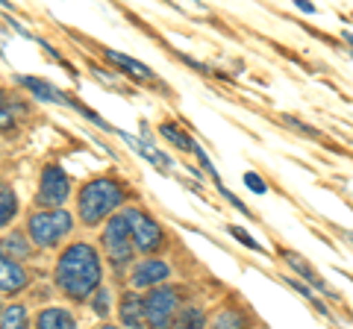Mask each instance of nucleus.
<instances>
[{
	"instance_id": "f257e3e1",
	"label": "nucleus",
	"mask_w": 353,
	"mask_h": 329,
	"mask_svg": "<svg viewBox=\"0 0 353 329\" xmlns=\"http://www.w3.org/2000/svg\"><path fill=\"white\" fill-rule=\"evenodd\" d=\"M53 279H57L59 291L68 294L71 300L77 303L92 300V294L101 288V279H103V265H101L97 250L92 244H85V241H77V244L65 247L59 253Z\"/></svg>"
},
{
	"instance_id": "f03ea898",
	"label": "nucleus",
	"mask_w": 353,
	"mask_h": 329,
	"mask_svg": "<svg viewBox=\"0 0 353 329\" xmlns=\"http://www.w3.org/2000/svg\"><path fill=\"white\" fill-rule=\"evenodd\" d=\"M127 189L112 177H97L83 185L80 197H77V212L85 226H97L112 215L118 206H124Z\"/></svg>"
},
{
	"instance_id": "7ed1b4c3",
	"label": "nucleus",
	"mask_w": 353,
	"mask_h": 329,
	"mask_svg": "<svg viewBox=\"0 0 353 329\" xmlns=\"http://www.w3.org/2000/svg\"><path fill=\"white\" fill-rule=\"evenodd\" d=\"M71 229H74V217L65 209H41L36 215H30V221H27L30 241L41 250L59 247L71 235Z\"/></svg>"
},
{
	"instance_id": "20e7f679",
	"label": "nucleus",
	"mask_w": 353,
	"mask_h": 329,
	"mask_svg": "<svg viewBox=\"0 0 353 329\" xmlns=\"http://www.w3.org/2000/svg\"><path fill=\"white\" fill-rule=\"evenodd\" d=\"M180 312V288L176 285H157L141 297V315L148 329H171Z\"/></svg>"
},
{
	"instance_id": "39448f33",
	"label": "nucleus",
	"mask_w": 353,
	"mask_h": 329,
	"mask_svg": "<svg viewBox=\"0 0 353 329\" xmlns=\"http://www.w3.org/2000/svg\"><path fill=\"white\" fill-rule=\"evenodd\" d=\"M121 215H124V221H127L132 250H139V253H145V256H153L165 247V229L153 221L145 209L130 206V209H124Z\"/></svg>"
},
{
	"instance_id": "423d86ee",
	"label": "nucleus",
	"mask_w": 353,
	"mask_h": 329,
	"mask_svg": "<svg viewBox=\"0 0 353 329\" xmlns=\"http://www.w3.org/2000/svg\"><path fill=\"white\" fill-rule=\"evenodd\" d=\"M101 244L106 250V256H109V265H112L115 270H124L130 268V262H132V241H130V229H127V221H124V215H112L109 217V224L103 229V235H101Z\"/></svg>"
},
{
	"instance_id": "0eeeda50",
	"label": "nucleus",
	"mask_w": 353,
	"mask_h": 329,
	"mask_svg": "<svg viewBox=\"0 0 353 329\" xmlns=\"http://www.w3.org/2000/svg\"><path fill=\"white\" fill-rule=\"evenodd\" d=\"M68 197H71V177L59 164H48V168L41 171L36 206H41V209H62V203L68 200Z\"/></svg>"
},
{
	"instance_id": "6e6552de",
	"label": "nucleus",
	"mask_w": 353,
	"mask_h": 329,
	"mask_svg": "<svg viewBox=\"0 0 353 329\" xmlns=\"http://www.w3.org/2000/svg\"><path fill=\"white\" fill-rule=\"evenodd\" d=\"M171 277V265L165 259H157V256H148L132 265L130 270V291H150L162 285L165 279Z\"/></svg>"
},
{
	"instance_id": "1a4fd4ad",
	"label": "nucleus",
	"mask_w": 353,
	"mask_h": 329,
	"mask_svg": "<svg viewBox=\"0 0 353 329\" xmlns=\"http://www.w3.org/2000/svg\"><path fill=\"white\" fill-rule=\"evenodd\" d=\"M283 259L285 262H289V268L297 273V277L294 279H301V282H306L309 285V288H312L315 294L318 291H321L324 294V297H330V300H341V294L339 291H333V288H330V285H327V279L324 277H318V273H315V268L312 265H309V262L303 259V256H297V253H292V250H283Z\"/></svg>"
},
{
	"instance_id": "9d476101",
	"label": "nucleus",
	"mask_w": 353,
	"mask_h": 329,
	"mask_svg": "<svg viewBox=\"0 0 353 329\" xmlns=\"http://www.w3.org/2000/svg\"><path fill=\"white\" fill-rule=\"evenodd\" d=\"M27 270L18 265L15 259H9L6 253H0V291L3 294H18V291H24L27 288Z\"/></svg>"
},
{
	"instance_id": "9b49d317",
	"label": "nucleus",
	"mask_w": 353,
	"mask_h": 329,
	"mask_svg": "<svg viewBox=\"0 0 353 329\" xmlns=\"http://www.w3.org/2000/svg\"><path fill=\"white\" fill-rule=\"evenodd\" d=\"M115 133H118L121 138H124V141H127V145H130L132 150H136V153H139V156H141V159H148L150 164H157V168H159L162 173H168V171L174 168V162H171V156H168V153H162L159 147H153V145H150V141H141V138H136V136H130V133H124V129H115Z\"/></svg>"
},
{
	"instance_id": "f8f14e48",
	"label": "nucleus",
	"mask_w": 353,
	"mask_h": 329,
	"mask_svg": "<svg viewBox=\"0 0 353 329\" xmlns=\"http://www.w3.org/2000/svg\"><path fill=\"white\" fill-rule=\"evenodd\" d=\"M18 83L24 85V89H27L30 94H36L39 100H48V103H62V106H71V94L59 92L57 85H50L48 80H36V76H24V74H21V76H18Z\"/></svg>"
},
{
	"instance_id": "ddd939ff",
	"label": "nucleus",
	"mask_w": 353,
	"mask_h": 329,
	"mask_svg": "<svg viewBox=\"0 0 353 329\" xmlns=\"http://www.w3.org/2000/svg\"><path fill=\"white\" fill-rule=\"evenodd\" d=\"M118 315H121V323H124V329H148L145 315H141V297L136 291H124V294H121Z\"/></svg>"
},
{
	"instance_id": "4468645a",
	"label": "nucleus",
	"mask_w": 353,
	"mask_h": 329,
	"mask_svg": "<svg viewBox=\"0 0 353 329\" xmlns=\"http://www.w3.org/2000/svg\"><path fill=\"white\" fill-rule=\"evenodd\" d=\"M103 59L112 62V65H118L121 71H127L132 80H141V83L153 80V71L148 68L145 62H139V59H132V56H124V53H118V50H103Z\"/></svg>"
},
{
	"instance_id": "2eb2a0df",
	"label": "nucleus",
	"mask_w": 353,
	"mask_h": 329,
	"mask_svg": "<svg viewBox=\"0 0 353 329\" xmlns=\"http://www.w3.org/2000/svg\"><path fill=\"white\" fill-rule=\"evenodd\" d=\"M36 329H77V321L68 309H59V306H50L44 309L36 321Z\"/></svg>"
},
{
	"instance_id": "dca6fc26",
	"label": "nucleus",
	"mask_w": 353,
	"mask_h": 329,
	"mask_svg": "<svg viewBox=\"0 0 353 329\" xmlns=\"http://www.w3.org/2000/svg\"><path fill=\"white\" fill-rule=\"evenodd\" d=\"M206 312L201 306H180V312L174 317V326L171 329H206Z\"/></svg>"
},
{
	"instance_id": "f3484780",
	"label": "nucleus",
	"mask_w": 353,
	"mask_h": 329,
	"mask_svg": "<svg viewBox=\"0 0 353 329\" xmlns=\"http://www.w3.org/2000/svg\"><path fill=\"white\" fill-rule=\"evenodd\" d=\"M248 317L241 309H233V306H221L218 315L212 317V323H209L206 329H245Z\"/></svg>"
},
{
	"instance_id": "a211bd4d",
	"label": "nucleus",
	"mask_w": 353,
	"mask_h": 329,
	"mask_svg": "<svg viewBox=\"0 0 353 329\" xmlns=\"http://www.w3.org/2000/svg\"><path fill=\"white\" fill-rule=\"evenodd\" d=\"M159 133H162V138H168L171 145H176V150H183V153H192V150H194V138L185 133L183 127H176V124H162Z\"/></svg>"
},
{
	"instance_id": "6ab92c4d",
	"label": "nucleus",
	"mask_w": 353,
	"mask_h": 329,
	"mask_svg": "<svg viewBox=\"0 0 353 329\" xmlns=\"http://www.w3.org/2000/svg\"><path fill=\"white\" fill-rule=\"evenodd\" d=\"M285 285H289V288H292V291H297V294H301V297H306V300H309V303H312V306H315V309H318V312H321L324 317H330V321H333V312H330V309H327V306H324V300H318V294H315L312 288H309V285H306V282H301V279H294V277H289V279H285Z\"/></svg>"
},
{
	"instance_id": "aec40b11",
	"label": "nucleus",
	"mask_w": 353,
	"mask_h": 329,
	"mask_svg": "<svg viewBox=\"0 0 353 329\" xmlns=\"http://www.w3.org/2000/svg\"><path fill=\"white\" fill-rule=\"evenodd\" d=\"M0 329H30L27 326V309L21 303L3 309V321H0Z\"/></svg>"
},
{
	"instance_id": "412c9836",
	"label": "nucleus",
	"mask_w": 353,
	"mask_h": 329,
	"mask_svg": "<svg viewBox=\"0 0 353 329\" xmlns=\"http://www.w3.org/2000/svg\"><path fill=\"white\" fill-rule=\"evenodd\" d=\"M0 253H6L9 259H24L27 253H30V247H27V241H24V235H18V233H12V235H6L3 238V247H0Z\"/></svg>"
},
{
	"instance_id": "4be33fe9",
	"label": "nucleus",
	"mask_w": 353,
	"mask_h": 329,
	"mask_svg": "<svg viewBox=\"0 0 353 329\" xmlns=\"http://www.w3.org/2000/svg\"><path fill=\"white\" fill-rule=\"evenodd\" d=\"M15 212H18V197L6 189L3 194H0V226H6L9 221H12Z\"/></svg>"
},
{
	"instance_id": "5701e85b",
	"label": "nucleus",
	"mask_w": 353,
	"mask_h": 329,
	"mask_svg": "<svg viewBox=\"0 0 353 329\" xmlns=\"http://www.w3.org/2000/svg\"><path fill=\"white\" fill-rule=\"evenodd\" d=\"M227 233L233 235V238L239 241V244H245L248 250H253V253H265V247H262L259 241L248 233V229H241V226H236V224H230V226H227Z\"/></svg>"
},
{
	"instance_id": "b1692460",
	"label": "nucleus",
	"mask_w": 353,
	"mask_h": 329,
	"mask_svg": "<svg viewBox=\"0 0 353 329\" xmlns=\"http://www.w3.org/2000/svg\"><path fill=\"white\" fill-rule=\"evenodd\" d=\"M283 124L289 127V129H294V133H301V136H306V138H321V133H318L315 127H309V124H303L301 118H294V115H283Z\"/></svg>"
},
{
	"instance_id": "393cba45",
	"label": "nucleus",
	"mask_w": 353,
	"mask_h": 329,
	"mask_svg": "<svg viewBox=\"0 0 353 329\" xmlns=\"http://www.w3.org/2000/svg\"><path fill=\"white\" fill-rule=\"evenodd\" d=\"M109 303H112V291L101 285V288L92 294V309H94V315H101V317H103V315L109 312Z\"/></svg>"
},
{
	"instance_id": "a878e982",
	"label": "nucleus",
	"mask_w": 353,
	"mask_h": 329,
	"mask_svg": "<svg viewBox=\"0 0 353 329\" xmlns=\"http://www.w3.org/2000/svg\"><path fill=\"white\" fill-rule=\"evenodd\" d=\"M218 194H221V197H224V200H227L230 206H233V209H236V212H241V215H248V217H253V212L248 209V206H245V203H241V200H239V197H236L233 191H230V189H227V185H218Z\"/></svg>"
},
{
	"instance_id": "bb28decb",
	"label": "nucleus",
	"mask_w": 353,
	"mask_h": 329,
	"mask_svg": "<svg viewBox=\"0 0 353 329\" xmlns=\"http://www.w3.org/2000/svg\"><path fill=\"white\" fill-rule=\"evenodd\" d=\"M12 124H15V112H12V106H9L6 94L0 92V127H3V129H9Z\"/></svg>"
},
{
	"instance_id": "cd10ccee",
	"label": "nucleus",
	"mask_w": 353,
	"mask_h": 329,
	"mask_svg": "<svg viewBox=\"0 0 353 329\" xmlns=\"http://www.w3.org/2000/svg\"><path fill=\"white\" fill-rule=\"evenodd\" d=\"M241 180H245V185H248V189H250L253 194H265V191H268V185H265V180L259 177L256 171H248Z\"/></svg>"
},
{
	"instance_id": "c85d7f7f",
	"label": "nucleus",
	"mask_w": 353,
	"mask_h": 329,
	"mask_svg": "<svg viewBox=\"0 0 353 329\" xmlns=\"http://www.w3.org/2000/svg\"><path fill=\"white\" fill-rule=\"evenodd\" d=\"M294 6L301 9V12H306V15H315V12H318V9H315L312 3H309V0H294Z\"/></svg>"
},
{
	"instance_id": "c756f323",
	"label": "nucleus",
	"mask_w": 353,
	"mask_h": 329,
	"mask_svg": "<svg viewBox=\"0 0 353 329\" xmlns=\"http://www.w3.org/2000/svg\"><path fill=\"white\" fill-rule=\"evenodd\" d=\"M341 39H345L347 45H350V50H353V32H350V30H345V32H341Z\"/></svg>"
},
{
	"instance_id": "7c9ffc66",
	"label": "nucleus",
	"mask_w": 353,
	"mask_h": 329,
	"mask_svg": "<svg viewBox=\"0 0 353 329\" xmlns=\"http://www.w3.org/2000/svg\"><path fill=\"white\" fill-rule=\"evenodd\" d=\"M341 238H345L347 244H353V233H350V229H341Z\"/></svg>"
},
{
	"instance_id": "2f4dec72",
	"label": "nucleus",
	"mask_w": 353,
	"mask_h": 329,
	"mask_svg": "<svg viewBox=\"0 0 353 329\" xmlns=\"http://www.w3.org/2000/svg\"><path fill=\"white\" fill-rule=\"evenodd\" d=\"M97 329H118V326H109V323H103V326H97Z\"/></svg>"
},
{
	"instance_id": "473e14b6",
	"label": "nucleus",
	"mask_w": 353,
	"mask_h": 329,
	"mask_svg": "<svg viewBox=\"0 0 353 329\" xmlns=\"http://www.w3.org/2000/svg\"><path fill=\"white\" fill-rule=\"evenodd\" d=\"M3 191H6V185H0V194H3Z\"/></svg>"
},
{
	"instance_id": "72a5a7b5",
	"label": "nucleus",
	"mask_w": 353,
	"mask_h": 329,
	"mask_svg": "<svg viewBox=\"0 0 353 329\" xmlns=\"http://www.w3.org/2000/svg\"><path fill=\"white\" fill-rule=\"evenodd\" d=\"M347 279H350V282H353V277H347Z\"/></svg>"
}]
</instances>
